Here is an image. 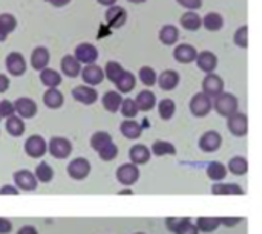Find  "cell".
I'll list each match as a JSON object with an SVG mask.
<instances>
[{"mask_svg": "<svg viewBox=\"0 0 262 234\" xmlns=\"http://www.w3.org/2000/svg\"><path fill=\"white\" fill-rule=\"evenodd\" d=\"M203 26L210 32H216L224 26V18L218 12H209L203 17Z\"/></svg>", "mask_w": 262, "mask_h": 234, "instance_id": "32", "label": "cell"}, {"mask_svg": "<svg viewBox=\"0 0 262 234\" xmlns=\"http://www.w3.org/2000/svg\"><path fill=\"white\" fill-rule=\"evenodd\" d=\"M49 5L55 6V8H61V6H66L71 0H46Z\"/></svg>", "mask_w": 262, "mask_h": 234, "instance_id": "56", "label": "cell"}, {"mask_svg": "<svg viewBox=\"0 0 262 234\" xmlns=\"http://www.w3.org/2000/svg\"><path fill=\"white\" fill-rule=\"evenodd\" d=\"M135 234H144V233H135Z\"/></svg>", "mask_w": 262, "mask_h": 234, "instance_id": "60", "label": "cell"}, {"mask_svg": "<svg viewBox=\"0 0 262 234\" xmlns=\"http://www.w3.org/2000/svg\"><path fill=\"white\" fill-rule=\"evenodd\" d=\"M221 225L227 227V228H233L236 227L239 222H243V218H236V216H226V218H220Z\"/></svg>", "mask_w": 262, "mask_h": 234, "instance_id": "50", "label": "cell"}, {"mask_svg": "<svg viewBox=\"0 0 262 234\" xmlns=\"http://www.w3.org/2000/svg\"><path fill=\"white\" fill-rule=\"evenodd\" d=\"M49 51L45 48V46H38V48H35L34 51H32V54H31V66H32V69H35V71H41V69H45V67H48V64H49Z\"/></svg>", "mask_w": 262, "mask_h": 234, "instance_id": "21", "label": "cell"}, {"mask_svg": "<svg viewBox=\"0 0 262 234\" xmlns=\"http://www.w3.org/2000/svg\"><path fill=\"white\" fill-rule=\"evenodd\" d=\"M138 77H140V81L147 87H150L157 83V72L150 66H143L138 72Z\"/></svg>", "mask_w": 262, "mask_h": 234, "instance_id": "42", "label": "cell"}, {"mask_svg": "<svg viewBox=\"0 0 262 234\" xmlns=\"http://www.w3.org/2000/svg\"><path fill=\"white\" fill-rule=\"evenodd\" d=\"M15 113L14 110V104L8 100H2L0 101V118H9Z\"/></svg>", "mask_w": 262, "mask_h": 234, "instance_id": "48", "label": "cell"}, {"mask_svg": "<svg viewBox=\"0 0 262 234\" xmlns=\"http://www.w3.org/2000/svg\"><path fill=\"white\" fill-rule=\"evenodd\" d=\"M81 74V78L83 81L88 84V86H98L103 83L104 80V72L100 66H97L95 63L92 64H86V67H83V71L80 72Z\"/></svg>", "mask_w": 262, "mask_h": 234, "instance_id": "14", "label": "cell"}, {"mask_svg": "<svg viewBox=\"0 0 262 234\" xmlns=\"http://www.w3.org/2000/svg\"><path fill=\"white\" fill-rule=\"evenodd\" d=\"M14 104V110L15 113L20 116V118H26V120H31L37 115V104L34 100L31 98H26V97H20L15 100Z\"/></svg>", "mask_w": 262, "mask_h": 234, "instance_id": "13", "label": "cell"}, {"mask_svg": "<svg viewBox=\"0 0 262 234\" xmlns=\"http://www.w3.org/2000/svg\"><path fill=\"white\" fill-rule=\"evenodd\" d=\"M189 218H167L166 219V227L170 233H177L186 222H189Z\"/></svg>", "mask_w": 262, "mask_h": 234, "instance_id": "47", "label": "cell"}, {"mask_svg": "<svg viewBox=\"0 0 262 234\" xmlns=\"http://www.w3.org/2000/svg\"><path fill=\"white\" fill-rule=\"evenodd\" d=\"M150 153H154L155 156H166V155H177V147L169 143V141H163V139H157L154 144H152V149H150Z\"/></svg>", "mask_w": 262, "mask_h": 234, "instance_id": "33", "label": "cell"}, {"mask_svg": "<svg viewBox=\"0 0 262 234\" xmlns=\"http://www.w3.org/2000/svg\"><path fill=\"white\" fill-rule=\"evenodd\" d=\"M72 98L84 106H91L98 100V93L92 86L88 84H81L72 89Z\"/></svg>", "mask_w": 262, "mask_h": 234, "instance_id": "11", "label": "cell"}, {"mask_svg": "<svg viewBox=\"0 0 262 234\" xmlns=\"http://www.w3.org/2000/svg\"><path fill=\"white\" fill-rule=\"evenodd\" d=\"M213 195H244V190L238 184H213L212 185Z\"/></svg>", "mask_w": 262, "mask_h": 234, "instance_id": "39", "label": "cell"}, {"mask_svg": "<svg viewBox=\"0 0 262 234\" xmlns=\"http://www.w3.org/2000/svg\"><path fill=\"white\" fill-rule=\"evenodd\" d=\"M195 61H196V66H198L203 72H206V74L213 72V71L216 69V66H218V57H216L213 52H210V51H203V52H200V54L196 55Z\"/></svg>", "mask_w": 262, "mask_h": 234, "instance_id": "17", "label": "cell"}, {"mask_svg": "<svg viewBox=\"0 0 262 234\" xmlns=\"http://www.w3.org/2000/svg\"><path fill=\"white\" fill-rule=\"evenodd\" d=\"M158 38L163 44L166 46H172L178 41L180 38V31L177 26L173 25H164L161 29H160V34H158Z\"/></svg>", "mask_w": 262, "mask_h": 234, "instance_id": "28", "label": "cell"}, {"mask_svg": "<svg viewBox=\"0 0 262 234\" xmlns=\"http://www.w3.org/2000/svg\"><path fill=\"white\" fill-rule=\"evenodd\" d=\"M203 92L210 97V98H215L218 97L220 93L224 92V81L220 75H216L215 72H210L204 77L203 80Z\"/></svg>", "mask_w": 262, "mask_h": 234, "instance_id": "6", "label": "cell"}, {"mask_svg": "<svg viewBox=\"0 0 262 234\" xmlns=\"http://www.w3.org/2000/svg\"><path fill=\"white\" fill-rule=\"evenodd\" d=\"M135 84H137L135 75L129 71H124L123 75L115 81V86H117L120 93H129L130 90H134Z\"/></svg>", "mask_w": 262, "mask_h": 234, "instance_id": "30", "label": "cell"}, {"mask_svg": "<svg viewBox=\"0 0 262 234\" xmlns=\"http://www.w3.org/2000/svg\"><path fill=\"white\" fill-rule=\"evenodd\" d=\"M227 127L230 130L232 135L241 138V136H246L247 132H249V120H247V115L246 113H241V112H235L233 115L227 116Z\"/></svg>", "mask_w": 262, "mask_h": 234, "instance_id": "4", "label": "cell"}, {"mask_svg": "<svg viewBox=\"0 0 262 234\" xmlns=\"http://www.w3.org/2000/svg\"><path fill=\"white\" fill-rule=\"evenodd\" d=\"M157 83H158L160 89H163L164 92H170V90L177 89V86L180 84V75H178V72L167 69V71L161 72L160 77H157Z\"/></svg>", "mask_w": 262, "mask_h": 234, "instance_id": "18", "label": "cell"}, {"mask_svg": "<svg viewBox=\"0 0 262 234\" xmlns=\"http://www.w3.org/2000/svg\"><path fill=\"white\" fill-rule=\"evenodd\" d=\"M8 38V34L2 29V26H0V41H5Z\"/></svg>", "mask_w": 262, "mask_h": 234, "instance_id": "58", "label": "cell"}, {"mask_svg": "<svg viewBox=\"0 0 262 234\" xmlns=\"http://www.w3.org/2000/svg\"><path fill=\"white\" fill-rule=\"evenodd\" d=\"M227 172H232L235 176H243L249 172V162L243 156H235L227 164Z\"/></svg>", "mask_w": 262, "mask_h": 234, "instance_id": "35", "label": "cell"}, {"mask_svg": "<svg viewBox=\"0 0 262 234\" xmlns=\"http://www.w3.org/2000/svg\"><path fill=\"white\" fill-rule=\"evenodd\" d=\"M0 26L6 34H11L17 28V20L12 14L3 12V14H0Z\"/></svg>", "mask_w": 262, "mask_h": 234, "instance_id": "46", "label": "cell"}, {"mask_svg": "<svg viewBox=\"0 0 262 234\" xmlns=\"http://www.w3.org/2000/svg\"><path fill=\"white\" fill-rule=\"evenodd\" d=\"M175 234H200V231H198V228H196V225H193L190 221L189 222H186L178 231Z\"/></svg>", "mask_w": 262, "mask_h": 234, "instance_id": "51", "label": "cell"}, {"mask_svg": "<svg viewBox=\"0 0 262 234\" xmlns=\"http://www.w3.org/2000/svg\"><path fill=\"white\" fill-rule=\"evenodd\" d=\"M46 150H48V144L43 139V136H40V135H32L25 141V152L28 156H31L34 159L41 158L46 153Z\"/></svg>", "mask_w": 262, "mask_h": 234, "instance_id": "8", "label": "cell"}, {"mask_svg": "<svg viewBox=\"0 0 262 234\" xmlns=\"http://www.w3.org/2000/svg\"><path fill=\"white\" fill-rule=\"evenodd\" d=\"M109 143H112V136L107 132H97L91 136V147L97 152L101 150Z\"/></svg>", "mask_w": 262, "mask_h": 234, "instance_id": "41", "label": "cell"}, {"mask_svg": "<svg viewBox=\"0 0 262 234\" xmlns=\"http://www.w3.org/2000/svg\"><path fill=\"white\" fill-rule=\"evenodd\" d=\"M206 173H207L209 179H212L215 182H221L227 178V167L220 161H213L207 166Z\"/></svg>", "mask_w": 262, "mask_h": 234, "instance_id": "29", "label": "cell"}, {"mask_svg": "<svg viewBox=\"0 0 262 234\" xmlns=\"http://www.w3.org/2000/svg\"><path fill=\"white\" fill-rule=\"evenodd\" d=\"M6 132H8L11 136H15V138L21 136V135L25 133V123H23V118L15 116V115L6 118Z\"/></svg>", "mask_w": 262, "mask_h": 234, "instance_id": "34", "label": "cell"}, {"mask_svg": "<svg viewBox=\"0 0 262 234\" xmlns=\"http://www.w3.org/2000/svg\"><path fill=\"white\" fill-rule=\"evenodd\" d=\"M17 234H38V231L35 230V227H32V225H25V227H21Z\"/></svg>", "mask_w": 262, "mask_h": 234, "instance_id": "55", "label": "cell"}, {"mask_svg": "<svg viewBox=\"0 0 262 234\" xmlns=\"http://www.w3.org/2000/svg\"><path fill=\"white\" fill-rule=\"evenodd\" d=\"M120 110H121L123 116H126L127 120H130V118H134V116H137V113H138V107H137V104H135V100H132V98H126V100H123V101H121V106H120Z\"/></svg>", "mask_w": 262, "mask_h": 234, "instance_id": "43", "label": "cell"}, {"mask_svg": "<svg viewBox=\"0 0 262 234\" xmlns=\"http://www.w3.org/2000/svg\"><path fill=\"white\" fill-rule=\"evenodd\" d=\"M223 144V138L218 132L215 130H210V132H206L201 138H200V149L206 153H213L216 152Z\"/></svg>", "mask_w": 262, "mask_h": 234, "instance_id": "15", "label": "cell"}, {"mask_svg": "<svg viewBox=\"0 0 262 234\" xmlns=\"http://www.w3.org/2000/svg\"><path fill=\"white\" fill-rule=\"evenodd\" d=\"M180 25L187 31H198L203 26V18L195 11H187L181 15Z\"/></svg>", "mask_w": 262, "mask_h": 234, "instance_id": "27", "label": "cell"}, {"mask_svg": "<svg viewBox=\"0 0 262 234\" xmlns=\"http://www.w3.org/2000/svg\"><path fill=\"white\" fill-rule=\"evenodd\" d=\"M117 179L120 184L130 187L134 184H137V181L140 179V169L135 164H123L118 167L117 170Z\"/></svg>", "mask_w": 262, "mask_h": 234, "instance_id": "5", "label": "cell"}, {"mask_svg": "<svg viewBox=\"0 0 262 234\" xmlns=\"http://www.w3.org/2000/svg\"><path fill=\"white\" fill-rule=\"evenodd\" d=\"M121 101H123V97L120 92H115V90H107L104 95H103V100H101V104L103 107L111 112V113H115L120 110V106H121Z\"/></svg>", "mask_w": 262, "mask_h": 234, "instance_id": "25", "label": "cell"}, {"mask_svg": "<svg viewBox=\"0 0 262 234\" xmlns=\"http://www.w3.org/2000/svg\"><path fill=\"white\" fill-rule=\"evenodd\" d=\"M212 110V98L207 97L204 92H200L192 97L190 100V112L196 118H204Z\"/></svg>", "mask_w": 262, "mask_h": 234, "instance_id": "3", "label": "cell"}, {"mask_svg": "<svg viewBox=\"0 0 262 234\" xmlns=\"http://www.w3.org/2000/svg\"><path fill=\"white\" fill-rule=\"evenodd\" d=\"M98 156H100L101 161L109 162V161H112V159H115L118 156V147L114 143H109L101 150H98Z\"/></svg>", "mask_w": 262, "mask_h": 234, "instance_id": "45", "label": "cell"}, {"mask_svg": "<svg viewBox=\"0 0 262 234\" xmlns=\"http://www.w3.org/2000/svg\"><path fill=\"white\" fill-rule=\"evenodd\" d=\"M150 155H152L150 149L144 144H135L129 150V158H130L132 164H135V166H143V164L149 162Z\"/></svg>", "mask_w": 262, "mask_h": 234, "instance_id": "20", "label": "cell"}, {"mask_svg": "<svg viewBox=\"0 0 262 234\" xmlns=\"http://www.w3.org/2000/svg\"><path fill=\"white\" fill-rule=\"evenodd\" d=\"M127 21V11L123 6H109L106 11V23L111 28H121Z\"/></svg>", "mask_w": 262, "mask_h": 234, "instance_id": "16", "label": "cell"}, {"mask_svg": "<svg viewBox=\"0 0 262 234\" xmlns=\"http://www.w3.org/2000/svg\"><path fill=\"white\" fill-rule=\"evenodd\" d=\"M127 2H130V3H143L146 0H127Z\"/></svg>", "mask_w": 262, "mask_h": 234, "instance_id": "59", "label": "cell"}, {"mask_svg": "<svg viewBox=\"0 0 262 234\" xmlns=\"http://www.w3.org/2000/svg\"><path fill=\"white\" fill-rule=\"evenodd\" d=\"M91 173V162L86 158H75L68 166V175L75 181H83Z\"/></svg>", "mask_w": 262, "mask_h": 234, "instance_id": "9", "label": "cell"}, {"mask_svg": "<svg viewBox=\"0 0 262 234\" xmlns=\"http://www.w3.org/2000/svg\"><path fill=\"white\" fill-rule=\"evenodd\" d=\"M233 41H235L236 46L244 48V49L249 46V28H247V25L236 29V32L233 35Z\"/></svg>", "mask_w": 262, "mask_h": 234, "instance_id": "44", "label": "cell"}, {"mask_svg": "<svg viewBox=\"0 0 262 234\" xmlns=\"http://www.w3.org/2000/svg\"><path fill=\"white\" fill-rule=\"evenodd\" d=\"M0 195H18V190L14 185H3L0 189Z\"/></svg>", "mask_w": 262, "mask_h": 234, "instance_id": "53", "label": "cell"}, {"mask_svg": "<svg viewBox=\"0 0 262 234\" xmlns=\"http://www.w3.org/2000/svg\"><path fill=\"white\" fill-rule=\"evenodd\" d=\"M221 227L220 218H198L196 228L201 233H213Z\"/></svg>", "mask_w": 262, "mask_h": 234, "instance_id": "36", "label": "cell"}, {"mask_svg": "<svg viewBox=\"0 0 262 234\" xmlns=\"http://www.w3.org/2000/svg\"><path fill=\"white\" fill-rule=\"evenodd\" d=\"M8 87H9V78H8L6 75L0 74V93L6 92Z\"/></svg>", "mask_w": 262, "mask_h": 234, "instance_id": "54", "label": "cell"}, {"mask_svg": "<svg viewBox=\"0 0 262 234\" xmlns=\"http://www.w3.org/2000/svg\"><path fill=\"white\" fill-rule=\"evenodd\" d=\"M5 66L9 75L12 77H21L26 72V60L20 52H11L8 54L5 60Z\"/></svg>", "mask_w": 262, "mask_h": 234, "instance_id": "7", "label": "cell"}, {"mask_svg": "<svg viewBox=\"0 0 262 234\" xmlns=\"http://www.w3.org/2000/svg\"><path fill=\"white\" fill-rule=\"evenodd\" d=\"M11 230H12V224L8 219L0 218V234L11 233Z\"/></svg>", "mask_w": 262, "mask_h": 234, "instance_id": "52", "label": "cell"}, {"mask_svg": "<svg viewBox=\"0 0 262 234\" xmlns=\"http://www.w3.org/2000/svg\"><path fill=\"white\" fill-rule=\"evenodd\" d=\"M198 55V51L192 46V44H178L175 49H173V58L178 61V63H183V64H187V63H192L195 61Z\"/></svg>", "mask_w": 262, "mask_h": 234, "instance_id": "19", "label": "cell"}, {"mask_svg": "<svg viewBox=\"0 0 262 234\" xmlns=\"http://www.w3.org/2000/svg\"><path fill=\"white\" fill-rule=\"evenodd\" d=\"M103 72H104V78H107L111 83L115 84V81L123 75L124 69H123V66H121L120 63H117V61H107Z\"/></svg>", "mask_w": 262, "mask_h": 234, "instance_id": "37", "label": "cell"}, {"mask_svg": "<svg viewBox=\"0 0 262 234\" xmlns=\"http://www.w3.org/2000/svg\"><path fill=\"white\" fill-rule=\"evenodd\" d=\"M34 176L37 178V181H38V182H41V184H48V182H51V181H52V178H54V170H52V167H51L48 162H41V164H38V166H37Z\"/></svg>", "mask_w": 262, "mask_h": 234, "instance_id": "40", "label": "cell"}, {"mask_svg": "<svg viewBox=\"0 0 262 234\" xmlns=\"http://www.w3.org/2000/svg\"><path fill=\"white\" fill-rule=\"evenodd\" d=\"M0 120H2V118H0Z\"/></svg>", "mask_w": 262, "mask_h": 234, "instance_id": "61", "label": "cell"}, {"mask_svg": "<svg viewBox=\"0 0 262 234\" xmlns=\"http://www.w3.org/2000/svg\"><path fill=\"white\" fill-rule=\"evenodd\" d=\"M175 110H177L175 101L170 98H164L158 103V113H160L161 120H164V121H169L175 115Z\"/></svg>", "mask_w": 262, "mask_h": 234, "instance_id": "38", "label": "cell"}, {"mask_svg": "<svg viewBox=\"0 0 262 234\" xmlns=\"http://www.w3.org/2000/svg\"><path fill=\"white\" fill-rule=\"evenodd\" d=\"M97 2L103 6H112V5H115L117 0H97Z\"/></svg>", "mask_w": 262, "mask_h": 234, "instance_id": "57", "label": "cell"}, {"mask_svg": "<svg viewBox=\"0 0 262 234\" xmlns=\"http://www.w3.org/2000/svg\"><path fill=\"white\" fill-rule=\"evenodd\" d=\"M14 182H15V187L18 190H23V192H34L37 189V178L34 176L32 172L29 170H18L14 173Z\"/></svg>", "mask_w": 262, "mask_h": 234, "instance_id": "10", "label": "cell"}, {"mask_svg": "<svg viewBox=\"0 0 262 234\" xmlns=\"http://www.w3.org/2000/svg\"><path fill=\"white\" fill-rule=\"evenodd\" d=\"M63 93L57 87H48V90L43 95V103L49 109H60L63 106Z\"/></svg>", "mask_w": 262, "mask_h": 234, "instance_id": "26", "label": "cell"}, {"mask_svg": "<svg viewBox=\"0 0 262 234\" xmlns=\"http://www.w3.org/2000/svg\"><path fill=\"white\" fill-rule=\"evenodd\" d=\"M120 132L124 138L127 139H138L141 135H143V127L141 124H138L137 121H134L132 118L130 120H124L120 126Z\"/></svg>", "mask_w": 262, "mask_h": 234, "instance_id": "24", "label": "cell"}, {"mask_svg": "<svg viewBox=\"0 0 262 234\" xmlns=\"http://www.w3.org/2000/svg\"><path fill=\"white\" fill-rule=\"evenodd\" d=\"M135 104L140 112H149L157 106V97L152 90H141L135 98Z\"/></svg>", "mask_w": 262, "mask_h": 234, "instance_id": "22", "label": "cell"}, {"mask_svg": "<svg viewBox=\"0 0 262 234\" xmlns=\"http://www.w3.org/2000/svg\"><path fill=\"white\" fill-rule=\"evenodd\" d=\"M61 72L69 78H75L81 72V63L74 55H64L61 58Z\"/></svg>", "mask_w": 262, "mask_h": 234, "instance_id": "23", "label": "cell"}, {"mask_svg": "<svg viewBox=\"0 0 262 234\" xmlns=\"http://www.w3.org/2000/svg\"><path fill=\"white\" fill-rule=\"evenodd\" d=\"M177 2L189 11H196L203 6V0H177Z\"/></svg>", "mask_w": 262, "mask_h": 234, "instance_id": "49", "label": "cell"}, {"mask_svg": "<svg viewBox=\"0 0 262 234\" xmlns=\"http://www.w3.org/2000/svg\"><path fill=\"white\" fill-rule=\"evenodd\" d=\"M40 81L46 87H58L60 83H61V75L54 69L45 67V69L40 71Z\"/></svg>", "mask_w": 262, "mask_h": 234, "instance_id": "31", "label": "cell"}, {"mask_svg": "<svg viewBox=\"0 0 262 234\" xmlns=\"http://www.w3.org/2000/svg\"><path fill=\"white\" fill-rule=\"evenodd\" d=\"M238 106H239L238 98L230 92L220 93L218 97H215V100L212 103V109H215L224 118H227V116L233 115L235 112H238Z\"/></svg>", "mask_w": 262, "mask_h": 234, "instance_id": "1", "label": "cell"}, {"mask_svg": "<svg viewBox=\"0 0 262 234\" xmlns=\"http://www.w3.org/2000/svg\"><path fill=\"white\" fill-rule=\"evenodd\" d=\"M48 150L52 155V158L66 159L72 153V144L69 139L63 138V136H54V138H51V141L48 144Z\"/></svg>", "mask_w": 262, "mask_h": 234, "instance_id": "2", "label": "cell"}, {"mask_svg": "<svg viewBox=\"0 0 262 234\" xmlns=\"http://www.w3.org/2000/svg\"><path fill=\"white\" fill-rule=\"evenodd\" d=\"M74 57L83 64H92L98 58V51L91 43H80L74 51Z\"/></svg>", "mask_w": 262, "mask_h": 234, "instance_id": "12", "label": "cell"}]
</instances>
